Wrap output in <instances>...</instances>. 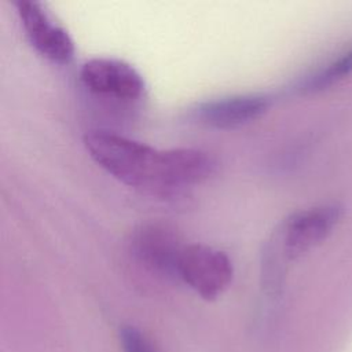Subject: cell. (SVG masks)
Instances as JSON below:
<instances>
[{"label":"cell","mask_w":352,"mask_h":352,"mask_svg":"<svg viewBox=\"0 0 352 352\" xmlns=\"http://www.w3.org/2000/svg\"><path fill=\"white\" fill-rule=\"evenodd\" d=\"M344 214L338 202H327L289 214L275 231L263 260V279L268 293L275 294L283 283L286 264L298 260L320 245Z\"/></svg>","instance_id":"7a4b0ae2"},{"label":"cell","mask_w":352,"mask_h":352,"mask_svg":"<svg viewBox=\"0 0 352 352\" xmlns=\"http://www.w3.org/2000/svg\"><path fill=\"white\" fill-rule=\"evenodd\" d=\"M271 107L264 94H236L201 102L194 109L195 118L214 129H234L260 118Z\"/></svg>","instance_id":"8992f818"},{"label":"cell","mask_w":352,"mask_h":352,"mask_svg":"<svg viewBox=\"0 0 352 352\" xmlns=\"http://www.w3.org/2000/svg\"><path fill=\"white\" fill-rule=\"evenodd\" d=\"M89 157L125 186L166 194L199 184L214 172V160L192 147L157 148L110 131L84 136Z\"/></svg>","instance_id":"6da1fadb"},{"label":"cell","mask_w":352,"mask_h":352,"mask_svg":"<svg viewBox=\"0 0 352 352\" xmlns=\"http://www.w3.org/2000/svg\"><path fill=\"white\" fill-rule=\"evenodd\" d=\"M18 16L32 47L45 59L65 65L74 55V43L67 30L58 25L38 1L15 3Z\"/></svg>","instance_id":"5b68a950"},{"label":"cell","mask_w":352,"mask_h":352,"mask_svg":"<svg viewBox=\"0 0 352 352\" xmlns=\"http://www.w3.org/2000/svg\"><path fill=\"white\" fill-rule=\"evenodd\" d=\"M186 243L169 227L158 223L140 226L132 236L133 256L148 270L176 278L180 253Z\"/></svg>","instance_id":"52a82bcc"},{"label":"cell","mask_w":352,"mask_h":352,"mask_svg":"<svg viewBox=\"0 0 352 352\" xmlns=\"http://www.w3.org/2000/svg\"><path fill=\"white\" fill-rule=\"evenodd\" d=\"M352 74V48L304 76L296 85L300 94L322 92Z\"/></svg>","instance_id":"ba28073f"},{"label":"cell","mask_w":352,"mask_h":352,"mask_svg":"<svg viewBox=\"0 0 352 352\" xmlns=\"http://www.w3.org/2000/svg\"><path fill=\"white\" fill-rule=\"evenodd\" d=\"M82 85L94 95L120 102L139 100L146 89L142 74L128 62L114 58H92L80 70Z\"/></svg>","instance_id":"277c9868"},{"label":"cell","mask_w":352,"mask_h":352,"mask_svg":"<svg viewBox=\"0 0 352 352\" xmlns=\"http://www.w3.org/2000/svg\"><path fill=\"white\" fill-rule=\"evenodd\" d=\"M234 265L228 254L204 243H186L176 268L183 280L205 300L217 298L231 283Z\"/></svg>","instance_id":"3957f363"},{"label":"cell","mask_w":352,"mask_h":352,"mask_svg":"<svg viewBox=\"0 0 352 352\" xmlns=\"http://www.w3.org/2000/svg\"><path fill=\"white\" fill-rule=\"evenodd\" d=\"M118 337L122 352H158L153 340L135 326H122Z\"/></svg>","instance_id":"9c48e42d"}]
</instances>
